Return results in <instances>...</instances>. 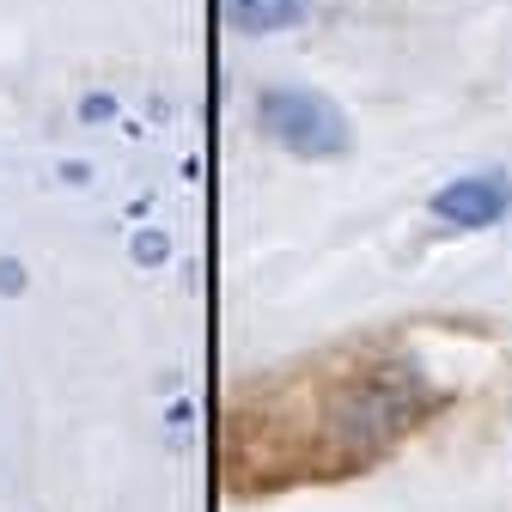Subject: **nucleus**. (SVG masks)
I'll use <instances>...</instances> for the list:
<instances>
[{
  "mask_svg": "<svg viewBox=\"0 0 512 512\" xmlns=\"http://www.w3.org/2000/svg\"><path fill=\"white\" fill-rule=\"evenodd\" d=\"M263 128L275 141H287L293 153H342L348 147V122L317 92H269L263 98Z\"/></svg>",
  "mask_w": 512,
  "mask_h": 512,
  "instance_id": "f257e3e1",
  "label": "nucleus"
},
{
  "mask_svg": "<svg viewBox=\"0 0 512 512\" xmlns=\"http://www.w3.org/2000/svg\"><path fill=\"white\" fill-rule=\"evenodd\" d=\"M506 208H512V183H506L500 171H488V177H458V183H445L439 196H433V214L452 220V226H494Z\"/></svg>",
  "mask_w": 512,
  "mask_h": 512,
  "instance_id": "f03ea898",
  "label": "nucleus"
},
{
  "mask_svg": "<svg viewBox=\"0 0 512 512\" xmlns=\"http://www.w3.org/2000/svg\"><path fill=\"white\" fill-rule=\"evenodd\" d=\"M311 0H226V13L238 31H281V25H299Z\"/></svg>",
  "mask_w": 512,
  "mask_h": 512,
  "instance_id": "7ed1b4c3",
  "label": "nucleus"
}]
</instances>
